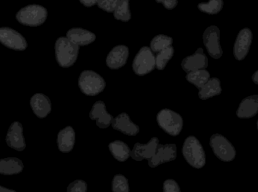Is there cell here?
<instances>
[{"label":"cell","mask_w":258,"mask_h":192,"mask_svg":"<svg viewBox=\"0 0 258 192\" xmlns=\"http://www.w3.org/2000/svg\"><path fill=\"white\" fill-rule=\"evenodd\" d=\"M79 48L66 36L58 38L55 42L54 50L58 65L64 68L72 66L78 58Z\"/></svg>","instance_id":"6da1fadb"},{"label":"cell","mask_w":258,"mask_h":192,"mask_svg":"<svg viewBox=\"0 0 258 192\" xmlns=\"http://www.w3.org/2000/svg\"><path fill=\"white\" fill-rule=\"evenodd\" d=\"M181 151L186 161L192 167L200 169L205 165V151L199 140L195 136H189L184 140Z\"/></svg>","instance_id":"7a4b0ae2"},{"label":"cell","mask_w":258,"mask_h":192,"mask_svg":"<svg viewBox=\"0 0 258 192\" xmlns=\"http://www.w3.org/2000/svg\"><path fill=\"white\" fill-rule=\"evenodd\" d=\"M47 15L45 8L39 5L32 4L21 9L16 14V18L23 25L37 27L45 22Z\"/></svg>","instance_id":"3957f363"},{"label":"cell","mask_w":258,"mask_h":192,"mask_svg":"<svg viewBox=\"0 0 258 192\" xmlns=\"http://www.w3.org/2000/svg\"><path fill=\"white\" fill-rule=\"evenodd\" d=\"M78 86L81 92L88 96H94L102 92L105 86L104 79L92 70L81 72L78 79Z\"/></svg>","instance_id":"277c9868"},{"label":"cell","mask_w":258,"mask_h":192,"mask_svg":"<svg viewBox=\"0 0 258 192\" xmlns=\"http://www.w3.org/2000/svg\"><path fill=\"white\" fill-rule=\"evenodd\" d=\"M158 125L165 132L172 136L178 135L183 126V119L178 113L168 108L158 112L156 116Z\"/></svg>","instance_id":"5b68a950"},{"label":"cell","mask_w":258,"mask_h":192,"mask_svg":"<svg viewBox=\"0 0 258 192\" xmlns=\"http://www.w3.org/2000/svg\"><path fill=\"white\" fill-rule=\"evenodd\" d=\"M155 68V54L149 47H142L133 59L132 63L133 71L136 75L143 76L151 73Z\"/></svg>","instance_id":"8992f818"},{"label":"cell","mask_w":258,"mask_h":192,"mask_svg":"<svg viewBox=\"0 0 258 192\" xmlns=\"http://www.w3.org/2000/svg\"><path fill=\"white\" fill-rule=\"evenodd\" d=\"M210 145L214 154L220 160L230 162L236 156V150L231 142L219 134L213 135L210 139Z\"/></svg>","instance_id":"52a82bcc"},{"label":"cell","mask_w":258,"mask_h":192,"mask_svg":"<svg viewBox=\"0 0 258 192\" xmlns=\"http://www.w3.org/2000/svg\"><path fill=\"white\" fill-rule=\"evenodd\" d=\"M0 43L16 51H23L27 47L25 38L16 30L7 27L0 28Z\"/></svg>","instance_id":"ba28073f"},{"label":"cell","mask_w":258,"mask_h":192,"mask_svg":"<svg viewBox=\"0 0 258 192\" xmlns=\"http://www.w3.org/2000/svg\"><path fill=\"white\" fill-rule=\"evenodd\" d=\"M203 43L208 53L213 58L218 59L222 55L220 44V30L216 26L207 27L203 35Z\"/></svg>","instance_id":"9c48e42d"},{"label":"cell","mask_w":258,"mask_h":192,"mask_svg":"<svg viewBox=\"0 0 258 192\" xmlns=\"http://www.w3.org/2000/svg\"><path fill=\"white\" fill-rule=\"evenodd\" d=\"M252 39V33L248 28H244L238 33L233 46V55L238 60H243L247 55Z\"/></svg>","instance_id":"30bf717a"},{"label":"cell","mask_w":258,"mask_h":192,"mask_svg":"<svg viewBox=\"0 0 258 192\" xmlns=\"http://www.w3.org/2000/svg\"><path fill=\"white\" fill-rule=\"evenodd\" d=\"M176 157V147L175 144L158 145L154 155L148 161V165L154 168L160 164L175 159Z\"/></svg>","instance_id":"8fae6325"},{"label":"cell","mask_w":258,"mask_h":192,"mask_svg":"<svg viewBox=\"0 0 258 192\" xmlns=\"http://www.w3.org/2000/svg\"><path fill=\"white\" fill-rule=\"evenodd\" d=\"M6 141L10 148L21 151L26 148L23 127L19 121L13 122L10 126L6 137Z\"/></svg>","instance_id":"7c38bea8"},{"label":"cell","mask_w":258,"mask_h":192,"mask_svg":"<svg viewBox=\"0 0 258 192\" xmlns=\"http://www.w3.org/2000/svg\"><path fill=\"white\" fill-rule=\"evenodd\" d=\"M129 49L125 45L114 46L108 53L106 64L110 69L117 70L123 67L128 59Z\"/></svg>","instance_id":"4fadbf2b"},{"label":"cell","mask_w":258,"mask_h":192,"mask_svg":"<svg viewBox=\"0 0 258 192\" xmlns=\"http://www.w3.org/2000/svg\"><path fill=\"white\" fill-rule=\"evenodd\" d=\"M159 140L152 137L146 144L137 143L130 152V156L135 160L140 161L143 159L150 160L155 154Z\"/></svg>","instance_id":"5bb4252c"},{"label":"cell","mask_w":258,"mask_h":192,"mask_svg":"<svg viewBox=\"0 0 258 192\" xmlns=\"http://www.w3.org/2000/svg\"><path fill=\"white\" fill-rule=\"evenodd\" d=\"M208 64V58L202 48H199L191 55L184 58L181 63L182 69L187 73L206 69Z\"/></svg>","instance_id":"9a60e30c"},{"label":"cell","mask_w":258,"mask_h":192,"mask_svg":"<svg viewBox=\"0 0 258 192\" xmlns=\"http://www.w3.org/2000/svg\"><path fill=\"white\" fill-rule=\"evenodd\" d=\"M89 117L96 121V124L100 129H106L111 124L113 116L106 110L105 103L102 101L94 103L89 113Z\"/></svg>","instance_id":"2e32d148"},{"label":"cell","mask_w":258,"mask_h":192,"mask_svg":"<svg viewBox=\"0 0 258 192\" xmlns=\"http://www.w3.org/2000/svg\"><path fill=\"white\" fill-rule=\"evenodd\" d=\"M33 113L40 118L46 117L51 112V103L49 98L42 93H36L30 100Z\"/></svg>","instance_id":"e0dca14e"},{"label":"cell","mask_w":258,"mask_h":192,"mask_svg":"<svg viewBox=\"0 0 258 192\" xmlns=\"http://www.w3.org/2000/svg\"><path fill=\"white\" fill-rule=\"evenodd\" d=\"M112 127L128 136H136L140 131L139 127L130 119L125 112H122L111 121Z\"/></svg>","instance_id":"ac0fdd59"},{"label":"cell","mask_w":258,"mask_h":192,"mask_svg":"<svg viewBox=\"0 0 258 192\" xmlns=\"http://www.w3.org/2000/svg\"><path fill=\"white\" fill-rule=\"evenodd\" d=\"M66 37L79 47L88 45L96 39L94 33L82 28H72L67 32Z\"/></svg>","instance_id":"d6986e66"},{"label":"cell","mask_w":258,"mask_h":192,"mask_svg":"<svg viewBox=\"0 0 258 192\" xmlns=\"http://www.w3.org/2000/svg\"><path fill=\"white\" fill-rule=\"evenodd\" d=\"M257 97V95H253L243 99L237 109V116L240 118H249L255 116L258 111Z\"/></svg>","instance_id":"ffe728a7"},{"label":"cell","mask_w":258,"mask_h":192,"mask_svg":"<svg viewBox=\"0 0 258 192\" xmlns=\"http://www.w3.org/2000/svg\"><path fill=\"white\" fill-rule=\"evenodd\" d=\"M59 150L62 153L71 152L75 143V132L71 126H67L59 131L56 140Z\"/></svg>","instance_id":"44dd1931"},{"label":"cell","mask_w":258,"mask_h":192,"mask_svg":"<svg viewBox=\"0 0 258 192\" xmlns=\"http://www.w3.org/2000/svg\"><path fill=\"white\" fill-rule=\"evenodd\" d=\"M24 166L22 161L16 157L0 159V174L12 175L20 173Z\"/></svg>","instance_id":"7402d4cb"},{"label":"cell","mask_w":258,"mask_h":192,"mask_svg":"<svg viewBox=\"0 0 258 192\" xmlns=\"http://www.w3.org/2000/svg\"><path fill=\"white\" fill-rule=\"evenodd\" d=\"M222 92L221 82L219 79L210 78L200 89L198 95L200 99L206 100L220 94Z\"/></svg>","instance_id":"603a6c76"},{"label":"cell","mask_w":258,"mask_h":192,"mask_svg":"<svg viewBox=\"0 0 258 192\" xmlns=\"http://www.w3.org/2000/svg\"><path fill=\"white\" fill-rule=\"evenodd\" d=\"M108 148L113 157L119 162L126 161L130 156L129 147L122 141H112L109 144Z\"/></svg>","instance_id":"cb8c5ba5"},{"label":"cell","mask_w":258,"mask_h":192,"mask_svg":"<svg viewBox=\"0 0 258 192\" xmlns=\"http://www.w3.org/2000/svg\"><path fill=\"white\" fill-rule=\"evenodd\" d=\"M185 78L188 82L200 89L210 78V75L205 69H201L187 73Z\"/></svg>","instance_id":"d4e9b609"},{"label":"cell","mask_w":258,"mask_h":192,"mask_svg":"<svg viewBox=\"0 0 258 192\" xmlns=\"http://www.w3.org/2000/svg\"><path fill=\"white\" fill-rule=\"evenodd\" d=\"M174 52L173 47L168 46L155 53V68L163 70L172 57Z\"/></svg>","instance_id":"484cf974"},{"label":"cell","mask_w":258,"mask_h":192,"mask_svg":"<svg viewBox=\"0 0 258 192\" xmlns=\"http://www.w3.org/2000/svg\"><path fill=\"white\" fill-rule=\"evenodd\" d=\"M113 14L117 20L124 22L128 21L131 18L130 0H119Z\"/></svg>","instance_id":"4316f807"},{"label":"cell","mask_w":258,"mask_h":192,"mask_svg":"<svg viewBox=\"0 0 258 192\" xmlns=\"http://www.w3.org/2000/svg\"><path fill=\"white\" fill-rule=\"evenodd\" d=\"M172 38L167 35L159 34L154 36L150 43V48L156 53L159 51L172 45Z\"/></svg>","instance_id":"83f0119b"},{"label":"cell","mask_w":258,"mask_h":192,"mask_svg":"<svg viewBox=\"0 0 258 192\" xmlns=\"http://www.w3.org/2000/svg\"><path fill=\"white\" fill-rule=\"evenodd\" d=\"M223 6V0H209L206 3H199L198 5V8L203 13L209 15H215L221 11Z\"/></svg>","instance_id":"f1b7e54d"},{"label":"cell","mask_w":258,"mask_h":192,"mask_svg":"<svg viewBox=\"0 0 258 192\" xmlns=\"http://www.w3.org/2000/svg\"><path fill=\"white\" fill-rule=\"evenodd\" d=\"M111 189L113 192L129 191L128 179L122 174H116L112 180Z\"/></svg>","instance_id":"f546056e"},{"label":"cell","mask_w":258,"mask_h":192,"mask_svg":"<svg viewBox=\"0 0 258 192\" xmlns=\"http://www.w3.org/2000/svg\"><path fill=\"white\" fill-rule=\"evenodd\" d=\"M119 0H99L97 5L103 11L113 13Z\"/></svg>","instance_id":"4dcf8cb0"},{"label":"cell","mask_w":258,"mask_h":192,"mask_svg":"<svg viewBox=\"0 0 258 192\" xmlns=\"http://www.w3.org/2000/svg\"><path fill=\"white\" fill-rule=\"evenodd\" d=\"M67 189L69 192H85L87 190V184L85 181L77 179L71 182Z\"/></svg>","instance_id":"1f68e13d"},{"label":"cell","mask_w":258,"mask_h":192,"mask_svg":"<svg viewBox=\"0 0 258 192\" xmlns=\"http://www.w3.org/2000/svg\"><path fill=\"white\" fill-rule=\"evenodd\" d=\"M163 190L164 192H178L180 191V189L176 181L172 179H168L163 182Z\"/></svg>","instance_id":"d6a6232c"},{"label":"cell","mask_w":258,"mask_h":192,"mask_svg":"<svg viewBox=\"0 0 258 192\" xmlns=\"http://www.w3.org/2000/svg\"><path fill=\"white\" fill-rule=\"evenodd\" d=\"M158 3L163 5L164 8L167 10L173 9L177 5L178 0H155Z\"/></svg>","instance_id":"836d02e7"},{"label":"cell","mask_w":258,"mask_h":192,"mask_svg":"<svg viewBox=\"0 0 258 192\" xmlns=\"http://www.w3.org/2000/svg\"><path fill=\"white\" fill-rule=\"evenodd\" d=\"M79 1L85 7H91L97 5L99 0H79Z\"/></svg>","instance_id":"e575fe53"},{"label":"cell","mask_w":258,"mask_h":192,"mask_svg":"<svg viewBox=\"0 0 258 192\" xmlns=\"http://www.w3.org/2000/svg\"><path fill=\"white\" fill-rule=\"evenodd\" d=\"M15 192V190L0 185V192Z\"/></svg>","instance_id":"d590c367"},{"label":"cell","mask_w":258,"mask_h":192,"mask_svg":"<svg viewBox=\"0 0 258 192\" xmlns=\"http://www.w3.org/2000/svg\"><path fill=\"white\" fill-rule=\"evenodd\" d=\"M252 80L255 84H257V71L254 72L252 76Z\"/></svg>","instance_id":"8d00e7d4"}]
</instances>
